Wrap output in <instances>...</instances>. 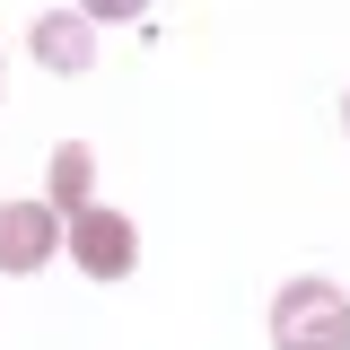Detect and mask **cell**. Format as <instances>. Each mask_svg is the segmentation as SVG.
<instances>
[{"mask_svg": "<svg viewBox=\"0 0 350 350\" xmlns=\"http://www.w3.org/2000/svg\"><path fill=\"white\" fill-rule=\"evenodd\" d=\"M271 342L280 350H350V298L333 280H289L271 298Z\"/></svg>", "mask_w": 350, "mask_h": 350, "instance_id": "cell-1", "label": "cell"}, {"mask_svg": "<svg viewBox=\"0 0 350 350\" xmlns=\"http://www.w3.org/2000/svg\"><path fill=\"white\" fill-rule=\"evenodd\" d=\"M131 254H140V245H131V219L123 211H96V202H88V211L70 219V262H79L88 280H123Z\"/></svg>", "mask_w": 350, "mask_h": 350, "instance_id": "cell-2", "label": "cell"}, {"mask_svg": "<svg viewBox=\"0 0 350 350\" xmlns=\"http://www.w3.org/2000/svg\"><path fill=\"white\" fill-rule=\"evenodd\" d=\"M62 245V219L44 202H0V271H44Z\"/></svg>", "mask_w": 350, "mask_h": 350, "instance_id": "cell-3", "label": "cell"}, {"mask_svg": "<svg viewBox=\"0 0 350 350\" xmlns=\"http://www.w3.org/2000/svg\"><path fill=\"white\" fill-rule=\"evenodd\" d=\"M36 62L44 70H88V62H96V36H88L79 9H44L36 18Z\"/></svg>", "mask_w": 350, "mask_h": 350, "instance_id": "cell-4", "label": "cell"}, {"mask_svg": "<svg viewBox=\"0 0 350 350\" xmlns=\"http://www.w3.org/2000/svg\"><path fill=\"white\" fill-rule=\"evenodd\" d=\"M88 184H96L88 140H62V149H53V175H44V211H53V219H79L88 211Z\"/></svg>", "mask_w": 350, "mask_h": 350, "instance_id": "cell-5", "label": "cell"}, {"mask_svg": "<svg viewBox=\"0 0 350 350\" xmlns=\"http://www.w3.org/2000/svg\"><path fill=\"white\" fill-rule=\"evenodd\" d=\"M342 123H350V96H342Z\"/></svg>", "mask_w": 350, "mask_h": 350, "instance_id": "cell-6", "label": "cell"}]
</instances>
